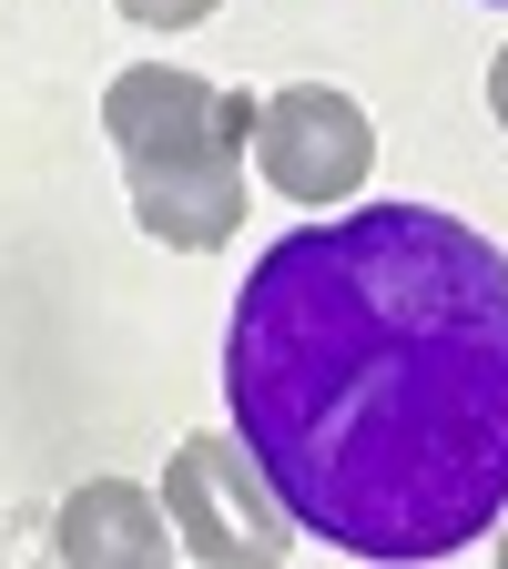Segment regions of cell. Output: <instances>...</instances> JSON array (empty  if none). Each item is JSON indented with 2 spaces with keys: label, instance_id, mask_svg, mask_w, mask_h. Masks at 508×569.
Masks as SVG:
<instances>
[{
  "label": "cell",
  "instance_id": "6da1fadb",
  "mask_svg": "<svg viewBox=\"0 0 508 569\" xmlns=\"http://www.w3.org/2000/svg\"><path fill=\"white\" fill-rule=\"evenodd\" d=\"M235 438L296 529L448 559L508 509V254L438 203H367L255 254L225 326Z\"/></svg>",
  "mask_w": 508,
  "mask_h": 569
},
{
  "label": "cell",
  "instance_id": "7a4b0ae2",
  "mask_svg": "<svg viewBox=\"0 0 508 569\" xmlns=\"http://www.w3.org/2000/svg\"><path fill=\"white\" fill-rule=\"evenodd\" d=\"M102 132L132 183V224L173 244V254H213L245 224V142H255V92H213L203 71H112L102 92Z\"/></svg>",
  "mask_w": 508,
  "mask_h": 569
},
{
  "label": "cell",
  "instance_id": "3957f363",
  "mask_svg": "<svg viewBox=\"0 0 508 569\" xmlns=\"http://www.w3.org/2000/svg\"><path fill=\"white\" fill-rule=\"evenodd\" d=\"M163 519H173V549H193L213 569H285L296 559V509L265 488L245 438H183L163 458Z\"/></svg>",
  "mask_w": 508,
  "mask_h": 569
},
{
  "label": "cell",
  "instance_id": "277c9868",
  "mask_svg": "<svg viewBox=\"0 0 508 569\" xmlns=\"http://www.w3.org/2000/svg\"><path fill=\"white\" fill-rule=\"evenodd\" d=\"M255 163L285 203H356L377 173V122L336 82H285L275 102H255Z\"/></svg>",
  "mask_w": 508,
  "mask_h": 569
},
{
  "label": "cell",
  "instance_id": "5b68a950",
  "mask_svg": "<svg viewBox=\"0 0 508 569\" xmlns=\"http://www.w3.org/2000/svg\"><path fill=\"white\" fill-rule=\"evenodd\" d=\"M51 549H61L71 569H163V559H173V519H163V498H153V488H132V478H92V488H71V498H61Z\"/></svg>",
  "mask_w": 508,
  "mask_h": 569
},
{
  "label": "cell",
  "instance_id": "8992f818",
  "mask_svg": "<svg viewBox=\"0 0 508 569\" xmlns=\"http://www.w3.org/2000/svg\"><path fill=\"white\" fill-rule=\"evenodd\" d=\"M122 21H142V31H193V21H213L225 0H112Z\"/></svg>",
  "mask_w": 508,
  "mask_h": 569
},
{
  "label": "cell",
  "instance_id": "52a82bcc",
  "mask_svg": "<svg viewBox=\"0 0 508 569\" xmlns=\"http://www.w3.org/2000/svg\"><path fill=\"white\" fill-rule=\"evenodd\" d=\"M488 112H498V132H508V51L488 61Z\"/></svg>",
  "mask_w": 508,
  "mask_h": 569
},
{
  "label": "cell",
  "instance_id": "ba28073f",
  "mask_svg": "<svg viewBox=\"0 0 508 569\" xmlns=\"http://www.w3.org/2000/svg\"><path fill=\"white\" fill-rule=\"evenodd\" d=\"M498 519H508V509H498ZM488 549H498V569H508V529H498V539H488Z\"/></svg>",
  "mask_w": 508,
  "mask_h": 569
}]
</instances>
